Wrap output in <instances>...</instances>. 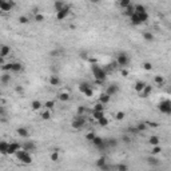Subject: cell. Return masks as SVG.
Segmentation results:
<instances>
[{"label": "cell", "mask_w": 171, "mask_h": 171, "mask_svg": "<svg viewBox=\"0 0 171 171\" xmlns=\"http://www.w3.org/2000/svg\"><path fill=\"white\" fill-rule=\"evenodd\" d=\"M71 126H72V128H75V130L83 128V127L86 126V116L78 115L76 118H73V120L71 122Z\"/></svg>", "instance_id": "obj_5"}, {"label": "cell", "mask_w": 171, "mask_h": 171, "mask_svg": "<svg viewBox=\"0 0 171 171\" xmlns=\"http://www.w3.org/2000/svg\"><path fill=\"white\" fill-rule=\"evenodd\" d=\"M98 124L100 127H106V126H108V119L106 118V116H103L102 119H99L98 120Z\"/></svg>", "instance_id": "obj_39"}, {"label": "cell", "mask_w": 171, "mask_h": 171, "mask_svg": "<svg viewBox=\"0 0 171 171\" xmlns=\"http://www.w3.org/2000/svg\"><path fill=\"white\" fill-rule=\"evenodd\" d=\"M28 21H30V19H28L27 16H20V18H19V23H20V24H27Z\"/></svg>", "instance_id": "obj_48"}, {"label": "cell", "mask_w": 171, "mask_h": 171, "mask_svg": "<svg viewBox=\"0 0 171 171\" xmlns=\"http://www.w3.org/2000/svg\"><path fill=\"white\" fill-rule=\"evenodd\" d=\"M16 134H18L19 136H21V138H28V135H30V133H28V130L25 128V127H19V128H16Z\"/></svg>", "instance_id": "obj_19"}, {"label": "cell", "mask_w": 171, "mask_h": 171, "mask_svg": "<svg viewBox=\"0 0 171 171\" xmlns=\"http://www.w3.org/2000/svg\"><path fill=\"white\" fill-rule=\"evenodd\" d=\"M94 110H96V111H104V107H103V103H96V104L94 106Z\"/></svg>", "instance_id": "obj_45"}, {"label": "cell", "mask_w": 171, "mask_h": 171, "mask_svg": "<svg viewBox=\"0 0 171 171\" xmlns=\"http://www.w3.org/2000/svg\"><path fill=\"white\" fill-rule=\"evenodd\" d=\"M58 55H59V51H56V49L55 51H51V56H58Z\"/></svg>", "instance_id": "obj_54"}, {"label": "cell", "mask_w": 171, "mask_h": 171, "mask_svg": "<svg viewBox=\"0 0 171 171\" xmlns=\"http://www.w3.org/2000/svg\"><path fill=\"white\" fill-rule=\"evenodd\" d=\"M16 92H19V94H23V92H24V88L21 87V86H18V87H16Z\"/></svg>", "instance_id": "obj_51"}, {"label": "cell", "mask_w": 171, "mask_h": 171, "mask_svg": "<svg viewBox=\"0 0 171 171\" xmlns=\"http://www.w3.org/2000/svg\"><path fill=\"white\" fill-rule=\"evenodd\" d=\"M147 164L148 166H152V167H155V166H159V159H157L155 157H148L146 159Z\"/></svg>", "instance_id": "obj_23"}, {"label": "cell", "mask_w": 171, "mask_h": 171, "mask_svg": "<svg viewBox=\"0 0 171 171\" xmlns=\"http://www.w3.org/2000/svg\"><path fill=\"white\" fill-rule=\"evenodd\" d=\"M115 168L118 171H127L128 170V166H127V164H116Z\"/></svg>", "instance_id": "obj_42"}, {"label": "cell", "mask_w": 171, "mask_h": 171, "mask_svg": "<svg viewBox=\"0 0 171 171\" xmlns=\"http://www.w3.org/2000/svg\"><path fill=\"white\" fill-rule=\"evenodd\" d=\"M130 20H131V24L133 25H140V24H143L142 23V20H140V18H139V15L138 14H134L131 18H130Z\"/></svg>", "instance_id": "obj_21"}, {"label": "cell", "mask_w": 171, "mask_h": 171, "mask_svg": "<svg viewBox=\"0 0 171 171\" xmlns=\"http://www.w3.org/2000/svg\"><path fill=\"white\" fill-rule=\"evenodd\" d=\"M162 152V147L161 144H157V146H152V150H151V154L152 155H158V154Z\"/></svg>", "instance_id": "obj_37"}, {"label": "cell", "mask_w": 171, "mask_h": 171, "mask_svg": "<svg viewBox=\"0 0 171 171\" xmlns=\"http://www.w3.org/2000/svg\"><path fill=\"white\" fill-rule=\"evenodd\" d=\"M3 71H7V72H20L23 70V64L20 62H10V63H5L4 66H1Z\"/></svg>", "instance_id": "obj_3"}, {"label": "cell", "mask_w": 171, "mask_h": 171, "mask_svg": "<svg viewBox=\"0 0 171 171\" xmlns=\"http://www.w3.org/2000/svg\"><path fill=\"white\" fill-rule=\"evenodd\" d=\"M106 143H107L108 148H115L118 146V139L116 138H108V139H106Z\"/></svg>", "instance_id": "obj_18"}, {"label": "cell", "mask_w": 171, "mask_h": 171, "mask_svg": "<svg viewBox=\"0 0 171 171\" xmlns=\"http://www.w3.org/2000/svg\"><path fill=\"white\" fill-rule=\"evenodd\" d=\"M90 1L92 4H99V3H100V0H90Z\"/></svg>", "instance_id": "obj_55"}, {"label": "cell", "mask_w": 171, "mask_h": 171, "mask_svg": "<svg viewBox=\"0 0 171 171\" xmlns=\"http://www.w3.org/2000/svg\"><path fill=\"white\" fill-rule=\"evenodd\" d=\"M35 21H38V23L44 21V15H43V14H36L35 15Z\"/></svg>", "instance_id": "obj_44"}, {"label": "cell", "mask_w": 171, "mask_h": 171, "mask_svg": "<svg viewBox=\"0 0 171 171\" xmlns=\"http://www.w3.org/2000/svg\"><path fill=\"white\" fill-rule=\"evenodd\" d=\"M79 91H80L83 95H86L87 98H91L94 95V90L91 88V86L88 83H80L79 84Z\"/></svg>", "instance_id": "obj_9"}, {"label": "cell", "mask_w": 171, "mask_h": 171, "mask_svg": "<svg viewBox=\"0 0 171 171\" xmlns=\"http://www.w3.org/2000/svg\"><path fill=\"white\" fill-rule=\"evenodd\" d=\"M0 82H1L3 86H7V84L11 82V72L10 73H3V75L0 76Z\"/></svg>", "instance_id": "obj_22"}, {"label": "cell", "mask_w": 171, "mask_h": 171, "mask_svg": "<svg viewBox=\"0 0 171 171\" xmlns=\"http://www.w3.org/2000/svg\"><path fill=\"white\" fill-rule=\"evenodd\" d=\"M152 94V86H150V84H146V87H144V90L142 91V98H148L150 95Z\"/></svg>", "instance_id": "obj_16"}, {"label": "cell", "mask_w": 171, "mask_h": 171, "mask_svg": "<svg viewBox=\"0 0 171 171\" xmlns=\"http://www.w3.org/2000/svg\"><path fill=\"white\" fill-rule=\"evenodd\" d=\"M16 3L14 0H0V11L3 12H10L12 11V8H15Z\"/></svg>", "instance_id": "obj_7"}, {"label": "cell", "mask_w": 171, "mask_h": 171, "mask_svg": "<svg viewBox=\"0 0 171 171\" xmlns=\"http://www.w3.org/2000/svg\"><path fill=\"white\" fill-rule=\"evenodd\" d=\"M154 82H155V84H157V86H159V87L164 86V78L162 76V75H157V76L154 78Z\"/></svg>", "instance_id": "obj_30"}, {"label": "cell", "mask_w": 171, "mask_h": 171, "mask_svg": "<svg viewBox=\"0 0 171 171\" xmlns=\"http://www.w3.org/2000/svg\"><path fill=\"white\" fill-rule=\"evenodd\" d=\"M144 87H146V83L142 80H138L135 83V86H134V90H135L138 94H142V91L144 90Z\"/></svg>", "instance_id": "obj_14"}, {"label": "cell", "mask_w": 171, "mask_h": 171, "mask_svg": "<svg viewBox=\"0 0 171 171\" xmlns=\"http://www.w3.org/2000/svg\"><path fill=\"white\" fill-rule=\"evenodd\" d=\"M148 143L151 146H157V144H161V138L158 135H151L150 139H148Z\"/></svg>", "instance_id": "obj_24"}, {"label": "cell", "mask_w": 171, "mask_h": 171, "mask_svg": "<svg viewBox=\"0 0 171 171\" xmlns=\"http://www.w3.org/2000/svg\"><path fill=\"white\" fill-rule=\"evenodd\" d=\"M143 39L146 40V42H148V43H152L155 38H154L152 32H143Z\"/></svg>", "instance_id": "obj_33"}, {"label": "cell", "mask_w": 171, "mask_h": 171, "mask_svg": "<svg viewBox=\"0 0 171 171\" xmlns=\"http://www.w3.org/2000/svg\"><path fill=\"white\" fill-rule=\"evenodd\" d=\"M91 71H92V75H94L95 82H96V83L98 84L104 83V80L107 79V73H106V71L103 70L100 66H98L96 63H94L92 66H91Z\"/></svg>", "instance_id": "obj_1"}, {"label": "cell", "mask_w": 171, "mask_h": 171, "mask_svg": "<svg viewBox=\"0 0 171 171\" xmlns=\"http://www.w3.org/2000/svg\"><path fill=\"white\" fill-rule=\"evenodd\" d=\"M20 148H23V144L16 143V142H11L10 147H8V155H14V154H16Z\"/></svg>", "instance_id": "obj_11"}, {"label": "cell", "mask_w": 171, "mask_h": 171, "mask_svg": "<svg viewBox=\"0 0 171 171\" xmlns=\"http://www.w3.org/2000/svg\"><path fill=\"white\" fill-rule=\"evenodd\" d=\"M158 110H159L162 114H164V115H171V100L166 99V100L159 102Z\"/></svg>", "instance_id": "obj_4"}, {"label": "cell", "mask_w": 171, "mask_h": 171, "mask_svg": "<svg viewBox=\"0 0 171 171\" xmlns=\"http://www.w3.org/2000/svg\"><path fill=\"white\" fill-rule=\"evenodd\" d=\"M118 1H119V3H120V1H122V0H118Z\"/></svg>", "instance_id": "obj_56"}, {"label": "cell", "mask_w": 171, "mask_h": 171, "mask_svg": "<svg viewBox=\"0 0 171 171\" xmlns=\"http://www.w3.org/2000/svg\"><path fill=\"white\" fill-rule=\"evenodd\" d=\"M70 14H71V7L68 5V4H66L62 10L56 12V19H58V20H64V19L68 18V15Z\"/></svg>", "instance_id": "obj_8"}, {"label": "cell", "mask_w": 171, "mask_h": 171, "mask_svg": "<svg viewBox=\"0 0 171 171\" xmlns=\"http://www.w3.org/2000/svg\"><path fill=\"white\" fill-rule=\"evenodd\" d=\"M127 75H128V71H127L126 68H124V70H122V76H124V78H126Z\"/></svg>", "instance_id": "obj_53"}, {"label": "cell", "mask_w": 171, "mask_h": 171, "mask_svg": "<svg viewBox=\"0 0 171 171\" xmlns=\"http://www.w3.org/2000/svg\"><path fill=\"white\" fill-rule=\"evenodd\" d=\"M44 107L47 108V110H51V111H52L54 107H55V102H54V100H47L44 103Z\"/></svg>", "instance_id": "obj_38"}, {"label": "cell", "mask_w": 171, "mask_h": 171, "mask_svg": "<svg viewBox=\"0 0 171 171\" xmlns=\"http://www.w3.org/2000/svg\"><path fill=\"white\" fill-rule=\"evenodd\" d=\"M11 54V47L7 44H3L1 45V48H0V56H3V58H5V56H8Z\"/></svg>", "instance_id": "obj_15"}, {"label": "cell", "mask_w": 171, "mask_h": 171, "mask_svg": "<svg viewBox=\"0 0 171 171\" xmlns=\"http://www.w3.org/2000/svg\"><path fill=\"white\" fill-rule=\"evenodd\" d=\"M110 100H111V96H110L107 92H103V94H100V96H99V102H100V103H103V104H107V103H110Z\"/></svg>", "instance_id": "obj_20"}, {"label": "cell", "mask_w": 171, "mask_h": 171, "mask_svg": "<svg viewBox=\"0 0 171 171\" xmlns=\"http://www.w3.org/2000/svg\"><path fill=\"white\" fill-rule=\"evenodd\" d=\"M64 5H66V3H64L63 0H55V1H54V8H55L56 12L62 10Z\"/></svg>", "instance_id": "obj_27"}, {"label": "cell", "mask_w": 171, "mask_h": 171, "mask_svg": "<svg viewBox=\"0 0 171 171\" xmlns=\"http://www.w3.org/2000/svg\"><path fill=\"white\" fill-rule=\"evenodd\" d=\"M106 92H107L110 96H112V95H115V94H118L119 92V87L116 86V84H110V86H107Z\"/></svg>", "instance_id": "obj_12"}, {"label": "cell", "mask_w": 171, "mask_h": 171, "mask_svg": "<svg viewBox=\"0 0 171 171\" xmlns=\"http://www.w3.org/2000/svg\"><path fill=\"white\" fill-rule=\"evenodd\" d=\"M84 112H86V108H84L83 106H79V108H78V115H83Z\"/></svg>", "instance_id": "obj_49"}, {"label": "cell", "mask_w": 171, "mask_h": 171, "mask_svg": "<svg viewBox=\"0 0 171 171\" xmlns=\"http://www.w3.org/2000/svg\"><path fill=\"white\" fill-rule=\"evenodd\" d=\"M40 116H42L43 120H49V119H51V110H47V108H45L44 111H42Z\"/></svg>", "instance_id": "obj_32"}, {"label": "cell", "mask_w": 171, "mask_h": 171, "mask_svg": "<svg viewBox=\"0 0 171 171\" xmlns=\"http://www.w3.org/2000/svg\"><path fill=\"white\" fill-rule=\"evenodd\" d=\"M58 99H59V100H62V102H68L71 99V96H70V94H68V92H60L59 95H58Z\"/></svg>", "instance_id": "obj_28"}, {"label": "cell", "mask_w": 171, "mask_h": 171, "mask_svg": "<svg viewBox=\"0 0 171 171\" xmlns=\"http://www.w3.org/2000/svg\"><path fill=\"white\" fill-rule=\"evenodd\" d=\"M116 64L120 67H127L130 64V58L124 52H120L116 56Z\"/></svg>", "instance_id": "obj_10"}, {"label": "cell", "mask_w": 171, "mask_h": 171, "mask_svg": "<svg viewBox=\"0 0 171 171\" xmlns=\"http://www.w3.org/2000/svg\"><path fill=\"white\" fill-rule=\"evenodd\" d=\"M91 143L94 144L95 147H96V150L99 151H103V150H107L108 147H107V143H106V139H103V138H100V136H95L94 140L91 142Z\"/></svg>", "instance_id": "obj_6"}, {"label": "cell", "mask_w": 171, "mask_h": 171, "mask_svg": "<svg viewBox=\"0 0 171 171\" xmlns=\"http://www.w3.org/2000/svg\"><path fill=\"white\" fill-rule=\"evenodd\" d=\"M143 68L146 71H151V70H152V64H151L150 62H144V63H143Z\"/></svg>", "instance_id": "obj_47"}, {"label": "cell", "mask_w": 171, "mask_h": 171, "mask_svg": "<svg viewBox=\"0 0 171 171\" xmlns=\"http://www.w3.org/2000/svg\"><path fill=\"white\" fill-rule=\"evenodd\" d=\"M135 12L136 14H144V12H147L146 7H144L143 4H136L135 5Z\"/></svg>", "instance_id": "obj_34"}, {"label": "cell", "mask_w": 171, "mask_h": 171, "mask_svg": "<svg viewBox=\"0 0 171 171\" xmlns=\"http://www.w3.org/2000/svg\"><path fill=\"white\" fill-rule=\"evenodd\" d=\"M8 147H10V143L5 142V140H1V142H0V154L8 155Z\"/></svg>", "instance_id": "obj_13"}, {"label": "cell", "mask_w": 171, "mask_h": 171, "mask_svg": "<svg viewBox=\"0 0 171 171\" xmlns=\"http://www.w3.org/2000/svg\"><path fill=\"white\" fill-rule=\"evenodd\" d=\"M119 5L124 10V8H127L128 5H131V0H122V1L119 3Z\"/></svg>", "instance_id": "obj_40"}, {"label": "cell", "mask_w": 171, "mask_h": 171, "mask_svg": "<svg viewBox=\"0 0 171 171\" xmlns=\"http://www.w3.org/2000/svg\"><path fill=\"white\" fill-rule=\"evenodd\" d=\"M48 82H49V84H51V86H59V84H60V79L56 76V75H51Z\"/></svg>", "instance_id": "obj_29"}, {"label": "cell", "mask_w": 171, "mask_h": 171, "mask_svg": "<svg viewBox=\"0 0 171 171\" xmlns=\"http://www.w3.org/2000/svg\"><path fill=\"white\" fill-rule=\"evenodd\" d=\"M123 14L126 15V16H128V18H131L134 14H135V5H128L127 8H124V12Z\"/></svg>", "instance_id": "obj_26"}, {"label": "cell", "mask_w": 171, "mask_h": 171, "mask_svg": "<svg viewBox=\"0 0 171 171\" xmlns=\"http://www.w3.org/2000/svg\"><path fill=\"white\" fill-rule=\"evenodd\" d=\"M106 163H107V158H106V157H100L98 161H96V167L100 168L102 166H103V164H106Z\"/></svg>", "instance_id": "obj_36"}, {"label": "cell", "mask_w": 171, "mask_h": 171, "mask_svg": "<svg viewBox=\"0 0 171 171\" xmlns=\"http://www.w3.org/2000/svg\"><path fill=\"white\" fill-rule=\"evenodd\" d=\"M95 136H96V135H95V133H87V134H86V139H87L88 142H92Z\"/></svg>", "instance_id": "obj_46"}, {"label": "cell", "mask_w": 171, "mask_h": 171, "mask_svg": "<svg viewBox=\"0 0 171 171\" xmlns=\"http://www.w3.org/2000/svg\"><path fill=\"white\" fill-rule=\"evenodd\" d=\"M15 155H16V158H18V161H20L21 163H24V164H31L32 163V155L30 154V151L24 150V148H20Z\"/></svg>", "instance_id": "obj_2"}, {"label": "cell", "mask_w": 171, "mask_h": 171, "mask_svg": "<svg viewBox=\"0 0 171 171\" xmlns=\"http://www.w3.org/2000/svg\"><path fill=\"white\" fill-rule=\"evenodd\" d=\"M100 170H110V166H108V164L106 163V164H103V166L100 167Z\"/></svg>", "instance_id": "obj_52"}, {"label": "cell", "mask_w": 171, "mask_h": 171, "mask_svg": "<svg viewBox=\"0 0 171 171\" xmlns=\"http://www.w3.org/2000/svg\"><path fill=\"white\" fill-rule=\"evenodd\" d=\"M104 116V111H96V110H94V112H92V118L98 122L99 119H102Z\"/></svg>", "instance_id": "obj_31"}, {"label": "cell", "mask_w": 171, "mask_h": 171, "mask_svg": "<svg viewBox=\"0 0 171 171\" xmlns=\"http://www.w3.org/2000/svg\"><path fill=\"white\" fill-rule=\"evenodd\" d=\"M51 161H54V162L59 161V152H58V150H55L52 154H51Z\"/></svg>", "instance_id": "obj_41"}, {"label": "cell", "mask_w": 171, "mask_h": 171, "mask_svg": "<svg viewBox=\"0 0 171 171\" xmlns=\"http://www.w3.org/2000/svg\"><path fill=\"white\" fill-rule=\"evenodd\" d=\"M124 116H126V114H124L123 111H118L116 112V115H115V118H116V120H123Z\"/></svg>", "instance_id": "obj_43"}, {"label": "cell", "mask_w": 171, "mask_h": 171, "mask_svg": "<svg viewBox=\"0 0 171 171\" xmlns=\"http://www.w3.org/2000/svg\"><path fill=\"white\" fill-rule=\"evenodd\" d=\"M147 128H148V124H147V123H138V126H136V131H140V133L146 131Z\"/></svg>", "instance_id": "obj_35"}, {"label": "cell", "mask_w": 171, "mask_h": 171, "mask_svg": "<svg viewBox=\"0 0 171 171\" xmlns=\"http://www.w3.org/2000/svg\"><path fill=\"white\" fill-rule=\"evenodd\" d=\"M31 107H32L34 111H39V110H40L42 107H44V106H43V103L40 100H32L31 102Z\"/></svg>", "instance_id": "obj_25"}, {"label": "cell", "mask_w": 171, "mask_h": 171, "mask_svg": "<svg viewBox=\"0 0 171 171\" xmlns=\"http://www.w3.org/2000/svg\"><path fill=\"white\" fill-rule=\"evenodd\" d=\"M122 140L124 142V143H130L131 140H130V136H127V135H123L122 136Z\"/></svg>", "instance_id": "obj_50"}, {"label": "cell", "mask_w": 171, "mask_h": 171, "mask_svg": "<svg viewBox=\"0 0 171 171\" xmlns=\"http://www.w3.org/2000/svg\"><path fill=\"white\" fill-rule=\"evenodd\" d=\"M23 148L27 151H34V150H36V144L34 143L32 140H28V142L23 143Z\"/></svg>", "instance_id": "obj_17"}]
</instances>
